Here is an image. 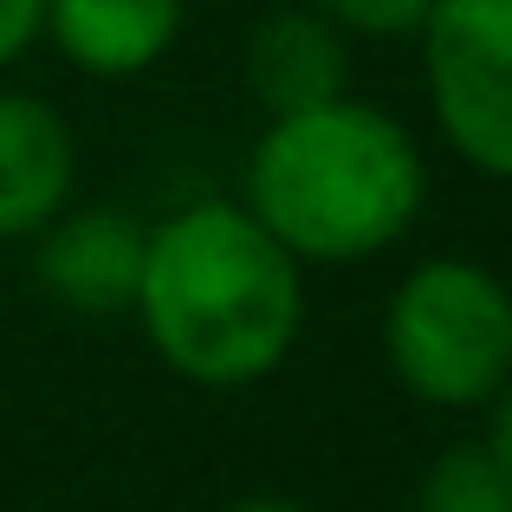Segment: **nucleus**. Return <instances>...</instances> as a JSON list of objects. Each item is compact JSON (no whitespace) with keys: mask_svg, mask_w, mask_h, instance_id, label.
<instances>
[{"mask_svg":"<svg viewBox=\"0 0 512 512\" xmlns=\"http://www.w3.org/2000/svg\"><path fill=\"white\" fill-rule=\"evenodd\" d=\"M422 52L448 143L474 169L512 182V0H435Z\"/></svg>","mask_w":512,"mask_h":512,"instance_id":"20e7f679","label":"nucleus"},{"mask_svg":"<svg viewBox=\"0 0 512 512\" xmlns=\"http://www.w3.org/2000/svg\"><path fill=\"white\" fill-rule=\"evenodd\" d=\"M227 512H305V506H292V500H273V493H260V500H234Z\"/></svg>","mask_w":512,"mask_h":512,"instance_id":"ddd939ff","label":"nucleus"},{"mask_svg":"<svg viewBox=\"0 0 512 512\" xmlns=\"http://www.w3.org/2000/svg\"><path fill=\"white\" fill-rule=\"evenodd\" d=\"M143 234L130 214L91 208L72 214L65 227H52L46 247H39V279L59 305L72 312H124L137 305V279H143Z\"/></svg>","mask_w":512,"mask_h":512,"instance_id":"39448f33","label":"nucleus"},{"mask_svg":"<svg viewBox=\"0 0 512 512\" xmlns=\"http://www.w3.org/2000/svg\"><path fill=\"white\" fill-rule=\"evenodd\" d=\"M247 78L273 117L344 98L350 59H344L338 26L325 13H273L247 46Z\"/></svg>","mask_w":512,"mask_h":512,"instance_id":"6e6552de","label":"nucleus"},{"mask_svg":"<svg viewBox=\"0 0 512 512\" xmlns=\"http://www.w3.org/2000/svg\"><path fill=\"white\" fill-rule=\"evenodd\" d=\"M137 312L169 370L195 383H253L299 338V260L253 208L201 201L163 221L143 247Z\"/></svg>","mask_w":512,"mask_h":512,"instance_id":"f257e3e1","label":"nucleus"},{"mask_svg":"<svg viewBox=\"0 0 512 512\" xmlns=\"http://www.w3.org/2000/svg\"><path fill=\"white\" fill-rule=\"evenodd\" d=\"M72 195V130L39 98H0V240L39 234Z\"/></svg>","mask_w":512,"mask_h":512,"instance_id":"423d86ee","label":"nucleus"},{"mask_svg":"<svg viewBox=\"0 0 512 512\" xmlns=\"http://www.w3.org/2000/svg\"><path fill=\"white\" fill-rule=\"evenodd\" d=\"M383 344L422 402H493L512 376V292L474 260H428L389 299Z\"/></svg>","mask_w":512,"mask_h":512,"instance_id":"7ed1b4c3","label":"nucleus"},{"mask_svg":"<svg viewBox=\"0 0 512 512\" xmlns=\"http://www.w3.org/2000/svg\"><path fill=\"white\" fill-rule=\"evenodd\" d=\"M487 448L512 467V376L500 383V409H493V441H487Z\"/></svg>","mask_w":512,"mask_h":512,"instance_id":"f8f14e48","label":"nucleus"},{"mask_svg":"<svg viewBox=\"0 0 512 512\" xmlns=\"http://www.w3.org/2000/svg\"><path fill=\"white\" fill-rule=\"evenodd\" d=\"M422 156L370 104H312L273 117L247 169V208L292 260H370L422 208Z\"/></svg>","mask_w":512,"mask_h":512,"instance_id":"f03ea898","label":"nucleus"},{"mask_svg":"<svg viewBox=\"0 0 512 512\" xmlns=\"http://www.w3.org/2000/svg\"><path fill=\"white\" fill-rule=\"evenodd\" d=\"M415 512H512V467L493 448H448L428 467Z\"/></svg>","mask_w":512,"mask_h":512,"instance_id":"1a4fd4ad","label":"nucleus"},{"mask_svg":"<svg viewBox=\"0 0 512 512\" xmlns=\"http://www.w3.org/2000/svg\"><path fill=\"white\" fill-rule=\"evenodd\" d=\"M46 26L72 65L124 78L169 52L182 0H46Z\"/></svg>","mask_w":512,"mask_h":512,"instance_id":"0eeeda50","label":"nucleus"},{"mask_svg":"<svg viewBox=\"0 0 512 512\" xmlns=\"http://www.w3.org/2000/svg\"><path fill=\"white\" fill-rule=\"evenodd\" d=\"M428 7L435 0H318L331 26H350V33H370V39H402V33H422Z\"/></svg>","mask_w":512,"mask_h":512,"instance_id":"9d476101","label":"nucleus"},{"mask_svg":"<svg viewBox=\"0 0 512 512\" xmlns=\"http://www.w3.org/2000/svg\"><path fill=\"white\" fill-rule=\"evenodd\" d=\"M46 26V0H0V65H13Z\"/></svg>","mask_w":512,"mask_h":512,"instance_id":"9b49d317","label":"nucleus"}]
</instances>
